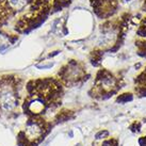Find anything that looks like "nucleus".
<instances>
[{
    "label": "nucleus",
    "mask_w": 146,
    "mask_h": 146,
    "mask_svg": "<svg viewBox=\"0 0 146 146\" xmlns=\"http://www.w3.org/2000/svg\"><path fill=\"white\" fill-rule=\"evenodd\" d=\"M45 131L43 123L38 121H31L26 126L25 129V139L31 143L37 142L40 139L43 137Z\"/></svg>",
    "instance_id": "nucleus-1"
},
{
    "label": "nucleus",
    "mask_w": 146,
    "mask_h": 146,
    "mask_svg": "<svg viewBox=\"0 0 146 146\" xmlns=\"http://www.w3.org/2000/svg\"><path fill=\"white\" fill-rule=\"evenodd\" d=\"M17 105V99L14 92L8 84L0 88V106L4 110H12Z\"/></svg>",
    "instance_id": "nucleus-2"
},
{
    "label": "nucleus",
    "mask_w": 146,
    "mask_h": 146,
    "mask_svg": "<svg viewBox=\"0 0 146 146\" xmlns=\"http://www.w3.org/2000/svg\"><path fill=\"white\" fill-rule=\"evenodd\" d=\"M102 75V77L98 76L97 79V88L104 91V92H110L115 88L116 85V80L112 75H109L107 73H100Z\"/></svg>",
    "instance_id": "nucleus-3"
},
{
    "label": "nucleus",
    "mask_w": 146,
    "mask_h": 146,
    "mask_svg": "<svg viewBox=\"0 0 146 146\" xmlns=\"http://www.w3.org/2000/svg\"><path fill=\"white\" fill-rule=\"evenodd\" d=\"M94 4L96 8V12H98L99 10L102 11V14H100L102 16L110 15L115 10V7H116L115 0H97V1H95V3H93V5Z\"/></svg>",
    "instance_id": "nucleus-4"
},
{
    "label": "nucleus",
    "mask_w": 146,
    "mask_h": 146,
    "mask_svg": "<svg viewBox=\"0 0 146 146\" xmlns=\"http://www.w3.org/2000/svg\"><path fill=\"white\" fill-rule=\"evenodd\" d=\"M26 4H27V0H2V2H0V5L7 12L21 11Z\"/></svg>",
    "instance_id": "nucleus-5"
},
{
    "label": "nucleus",
    "mask_w": 146,
    "mask_h": 146,
    "mask_svg": "<svg viewBox=\"0 0 146 146\" xmlns=\"http://www.w3.org/2000/svg\"><path fill=\"white\" fill-rule=\"evenodd\" d=\"M27 109L29 112H31L33 114H38L43 112V110L45 109V104L42 100L41 98H35L27 105Z\"/></svg>",
    "instance_id": "nucleus-6"
},
{
    "label": "nucleus",
    "mask_w": 146,
    "mask_h": 146,
    "mask_svg": "<svg viewBox=\"0 0 146 146\" xmlns=\"http://www.w3.org/2000/svg\"><path fill=\"white\" fill-rule=\"evenodd\" d=\"M104 146H111V142H107L104 144Z\"/></svg>",
    "instance_id": "nucleus-7"
}]
</instances>
